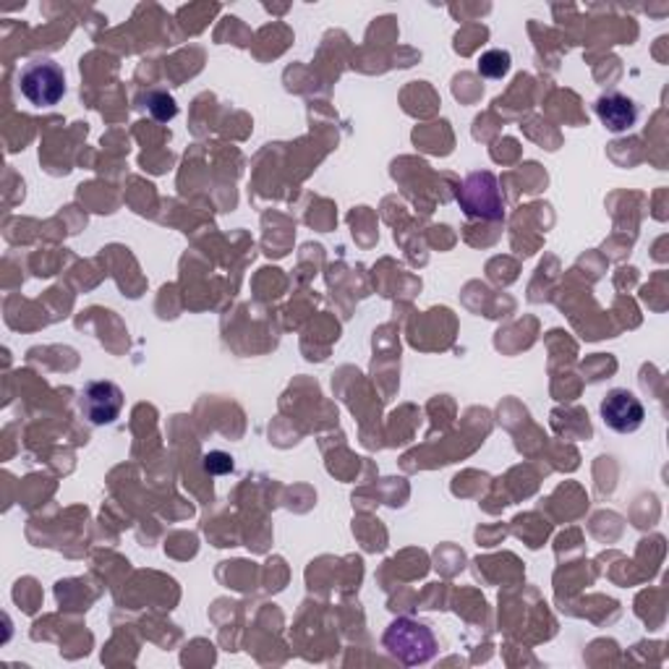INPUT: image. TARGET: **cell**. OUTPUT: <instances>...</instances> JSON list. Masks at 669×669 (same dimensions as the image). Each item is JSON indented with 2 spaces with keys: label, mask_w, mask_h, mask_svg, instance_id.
Masks as SVG:
<instances>
[{
  "label": "cell",
  "mask_w": 669,
  "mask_h": 669,
  "mask_svg": "<svg viewBox=\"0 0 669 669\" xmlns=\"http://www.w3.org/2000/svg\"><path fill=\"white\" fill-rule=\"evenodd\" d=\"M19 90L34 107L58 105L66 94V73L56 60H34L19 77Z\"/></svg>",
  "instance_id": "3957f363"
},
{
  "label": "cell",
  "mask_w": 669,
  "mask_h": 669,
  "mask_svg": "<svg viewBox=\"0 0 669 669\" xmlns=\"http://www.w3.org/2000/svg\"><path fill=\"white\" fill-rule=\"evenodd\" d=\"M149 111L155 113V118L160 121H170L175 115V102L168 98V94H149L147 100Z\"/></svg>",
  "instance_id": "ba28073f"
},
{
  "label": "cell",
  "mask_w": 669,
  "mask_h": 669,
  "mask_svg": "<svg viewBox=\"0 0 669 669\" xmlns=\"http://www.w3.org/2000/svg\"><path fill=\"white\" fill-rule=\"evenodd\" d=\"M204 468H207L209 474L220 476V474H228V470H234V461H230V455H225V453H207L204 455Z\"/></svg>",
  "instance_id": "9c48e42d"
},
{
  "label": "cell",
  "mask_w": 669,
  "mask_h": 669,
  "mask_svg": "<svg viewBox=\"0 0 669 669\" xmlns=\"http://www.w3.org/2000/svg\"><path fill=\"white\" fill-rule=\"evenodd\" d=\"M597 115L610 132L620 134L636 126L638 105L631 98H625L623 92H606L597 100Z\"/></svg>",
  "instance_id": "8992f818"
},
{
  "label": "cell",
  "mask_w": 669,
  "mask_h": 669,
  "mask_svg": "<svg viewBox=\"0 0 669 669\" xmlns=\"http://www.w3.org/2000/svg\"><path fill=\"white\" fill-rule=\"evenodd\" d=\"M382 644H385L390 657L402 661L406 667L427 665L436 654L434 633L429 631L424 623H416L411 617L395 620V623L387 627Z\"/></svg>",
  "instance_id": "6da1fadb"
},
{
  "label": "cell",
  "mask_w": 669,
  "mask_h": 669,
  "mask_svg": "<svg viewBox=\"0 0 669 669\" xmlns=\"http://www.w3.org/2000/svg\"><path fill=\"white\" fill-rule=\"evenodd\" d=\"M510 53L508 50H489L479 58V73L484 79H502L510 71Z\"/></svg>",
  "instance_id": "52a82bcc"
},
{
  "label": "cell",
  "mask_w": 669,
  "mask_h": 669,
  "mask_svg": "<svg viewBox=\"0 0 669 669\" xmlns=\"http://www.w3.org/2000/svg\"><path fill=\"white\" fill-rule=\"evenodd\" d=\"M602 419L604 424L617 434H633L644 424L646 411L644 402L625 387H614L602 400Z\"/></svg>",
  "instance_id": "277c9868"
},
{
  "label": "cell",
  "mask_w": 669,
  "mask_h": 669,
  "mask_svg": "<svg viewBox=\"0 0 669 669\" xmlns=\"http://www.w3.org/2000/svg\"><path fill=\"white\" fill-rule=\"evenodd\" d=\"M123 408V393L113 382H90L81 395V413L92 421L94 427L113 424Z\"/></svg>",
  "instance_id": "5b68a950"
},
{
  "label": "cell",
  "mask_w": 669,
  "mask_h": 669,
  "mask_svg": "<svg viewBox=\"0 0 669 669\" xmlns=\"http://www.w3.org/2000/svg\"><path fill=\"white\" fill-rule=\"evenodd\" d=\"M455 200L468 217H479V220H502L504 215L500 183H497V179L489 173V170L470 173L468 179L457 186Z\"/></svg>",
  "instance_id": "7a4b0ae2"
}]
</instances>
